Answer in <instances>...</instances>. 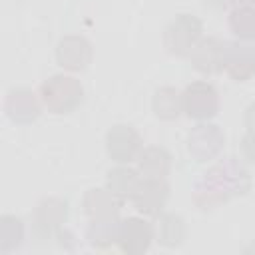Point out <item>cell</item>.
Segmentation results:
<instances>
[{"instance_id":"52a82bcc","label":"cell","mask_w":255,"mask_h":255,"mask_svg":"<svg viewBox=\"0 0 255 255\" xmlns=\"http://www.w3.org/2000/svg\"><path fill=\"white\" fill-rule=\"evenodd\" d=\"M133 205L143 213H157L167 199V185L161 179L147 177L139 181L131 193Z\"/></svg>"},{"instance_id":"2e32d148","label":"cell","mask_w":255,"mask_h":255,"mask_svg":"<svg viewBox=\"0 0 255 255\" xmlns=\"http://www.w3.org/2000/svg\"><path fill=\"white\" fill-rule=\"evenodd\" d=\"M38 227L44 231V233H50L52 229H56L64 219H66V203L60 201V199H50V201H44L40 207H38Z\"/></svg>"},{"instance_id":"30bf717a","label":"cell","mask_w":255,"mask_h":255,"mask_svg":"<svg viewBox=\"0 0 255 255\" xmlns=\"http://www.w3.org/2000/svg\"><path fill=\"white\" fill-rule=\"evenodd\" d=\"M92 60V46L84 38L68 36L58 44V62L68 70H84Z\"/></svg>"},{"instance_id":"5bb4252c","label":"cell","mask_w":255,"mask_h":255,"mask_svg":"<svg viewBox=\"0 0 255 255\" xmlns=\"http://www.w3.org/2000/svg\"><path fill=\"white\" fill-rule=\"evenodd\" d=\"M139 169L145 177L161 179L169 171V153L161 147H147L139 155Z\"/></svg>"},{"instance_id":"ffe728a7","label":"cell","mask_w":255,"mask_h":255,"mask_svg":"<svg viewBox=\"0 0 255 255\" xmlns=\"http://www.w3.org/2000/svg\"><path fill=\"white\" fill-rule=\"evenodd\" d=\"M183 239V223L175 215H163L159 223V241L165 245H175Z\"/></svg>"},{"instance_id":"5b68a950","label":"cell","mask_w":255,"mask_h":255,"mask_svg":"<svg viewBox=\"0 0 255 255\" xmlns=\"http://www.w3.org/2000/svg\"><path fill=\"white\" fill-rule=\"evenodd\" d=\"M223 68L233 80H247L255 72V48L233 42L223 44Z\"/></svg>"},{"instance_id":"277c9868","label":"cell","mask_w":255,"mask_h":255,"mask_svg":"<svg viewBox=\"0 0 255 255\" xmlns=\"http://www.w3.org/2000/svg\"><path fill=\"white\" fill-rule=\"evenodd\" d=\"M183 112L195 120H207L217 114V94L207 82H193L185 88Z\"/></svg>"},{"instance_id":"ac0fdd59","label":"cell","mask_w":255,"mask_h":255,"mask_svg":"<svg viewBox=\"0 0 255 255\" xmlns=\"http://www.w3.org/2000/svg\"><path fill=\"white\" fill-rule=\"evenodd\" d=\"M139 183L137 179V173L129 167H118L114 171H110V177H108V187L114 195L118 197H131L135 185Z\"/></svg>"},{"instance_id":"603a6c76","label":"cell","mask_w":255,"mask_h":255,"mask_svg":"<svg viewBox=\"0 0 255 255\" xmlns=\"http://www.w3.org/2000/svg\"><path fill=\"white\" fill-rule=\"evenodd\" d=\"M227 2H241V0H227Z\"/></svg>"},{"instance_id":"ba28073f","label":"cell","mask_w":255,"mask_h":255,"mask_svg":"<svg viewBox=\"0 0 255 255\" xmlns=\"http://www.w3.org/2000/svg\"><path fill=\"white\" fill-rule=\"evenodd\" d=\"M139 135L129 126H116L108 133V153L116 161H131L139 151Z\"/></svg>"},{"instance_id":"9a60e30c","label":"cell","mask_w":255,"mask_h":255,"mask_svg":"<svg viewBox=\"0 0 255 255\" xmlns=\"http://www.w3.org/2000/svg\"><path fill=\"white\" fill-rule=\"evenodd\" d=\"M183 110V100L173 88H161L153 96V112L161 120H175Z\"/></svg>"},{"instance_id":"8fae6325","label":"cell","mask_w":255,"mask_h":255,"mask_svg":"<svg viewBox=\"0 0 255 255\" xmlns=\"http://www.w3.org/2000/svg\"><path fill=\"white\" fill-rule=\"evenodd\" d=\"M151 239V229L145 221L141 219H128L120 225V245L124 251L128 253H139L143 249H147Z\"/></svg>"},{"instance_id":"e0dca14e","label":"cell","mask_w":255,"mask_h":255,"mask_svg":"<svg viewBox=\"0 0 255 255\" xmlns=\"http://www.w3.org/2000/svg\"><path fill=\"white\" fill-rule=\"evenodd\" d=\"M229 28L243 40H255V8L239 6L229 16Z\"/></svg>"},{"instance_id":"3957f363","label":"cell","mask_w":255,"mask_h":255,"mask_svg":"<svg viewBox=\"0 0 255 255\" xmlns=\"http://www.w3.org/2000/svg\"><path fill=\"white\" fill-rule=\"evenodd\" d=\"M201 36V24L195 16H189V14H181L177 16L165 30V36H163V42H165V48L169 50V54H175V56H185L193 50V46L197 44Z\"/></svg>"},{"instance_id":"6da1fadb","label":"cell","mask_w":255,"mask_h":255,"mask_svg":"<svg viewBox=\"0 0 255 255\" xmlns=\"http://www.w3.org/2000/svg\"><path fill=\"white\" fill-rule=\"evenodd\" d=\"M249 189V173L233 157L213 165L203 173L195 187V201L201 207H213L231 195H241Z\"/></svg>"},{"instance_id":"7a4b0ae2","label":"cell","mask_w":255,"mask_h":255,"mask_svg":"<svg viewBox=\"0 0 255 255\" xmlns=\"http://www.w3.org/2000/svg\"><path fill=\"white\" fill-rule=\"evenodd\" d=\"M44 104L56 114H68L82 102V86L70 76H54L42 86Z\"/></svg>"},{"instance_id":"8992f818","label":"cell","mask_w":255,"mask_h":255,"mask_svg":"<svg viewBox=\"0 0 255 255\" xmlns=\"http://www.w3.org/2000/svg\"><path fill=\"white\" fill-rule=\"evenodd\" d=\"M221 143H223V135L217 129V126L201 124L193 128V131L189 133V153L197 161L211 159L221 149Z\"/></svg>"},{"instance_id":"4fadbf2b","label":"cell","mask_w":255,"mask_h":255,"mask_svg":"<svg viewBox=\"0 0 255 255\" xmlns=\"http://www.w3.org/2000/svg\"><path fill=\"white\" fill-rule=\"evenodd\" d=\"M8 112L16 122H32L38 118L40 108L32 92L18 90V92H12L8 98Z\"/></svg>"},{"instance_id":"d6986e66","label":"cell","mask_w":255,"mask_h":255,"mask_svg":"<svg viewBox=\"0 0 255 255\" xmlns=\"http://www.w3.org/2000/svg\"><path fill=\"white\" fill-rule=\"evenodd\" d=\"M88 237L92 239L94 245L108 247L110 243H114L120 237V225L114 221V217L112 219H96L88 231Z\"/></svg>"},{"instance_id":"44dd1931","label":"cell","mask_w":255,"mask_h":255,"mask_svg":"<svg viewBox=\"0 0 255 255\" xmlns=\"http://www.w3.org/2000/svg\"><path fill=\"white\" fill-rule=\"evenodd\" d=\"M243 153L251 161H255V133H251V131L243 137Z\"/></svg>"},{"instance_id":"7402d4cb","label":"cell","mask_w":255,"mask_h":255,"mask_svg":"<svg viewBox=\"0 0 255 255\" xmlns=\"http://www.w3.org/2000/svg\"><path fill=\"white\" fill-rule=\"evenodd\" d=\"M245 124H247V128H249V131H251V133H255V106H251V108L247 110Z\"/></svg>"},{"instance_id":"cb8c5ba5","label":"cell","mask_w":255,"mask_h":255,"mask_svg":"<svg viewBox=\"0 0 255 255\" xmlns=\"http://www.w3.org/2000/svg\"><path fill=\"white\" fill-rule=\"evenodd\" d=\"M251 4H253V8H255V0H251Z\"/></svg>"},{"instance_id":"9c48e42d","label":"cell","mask_w":255,"mask_h":255,"mask_svg":"<svg viewBox=\"0 0 255 255\" xmlns=\"http://www.w3.org/2000/svg\"><path fill=\"white\" fill-rule=\"evenodd\" d=\"M191 64L201 74H215L223 68V44L215 38H205L189 52Z\"/></svg>"},{"instance_id":"7c38bea8","label":"cell","mask_w":255,"mask_h":255,"mask_svg":"<svg viewBox=\"0 0 255 255\" xmlns=\"http://www.w3.org/2000/svg\"><path fill=\"white\" fill-rule=\"evenodd\" d=\"M86 211L88 215H92L94 219H112L118 213V195H114L112 191L106 189H92L86 195Z\"/></svg>"}]
</instances>
